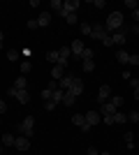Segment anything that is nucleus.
Instances as JSON below:
<instances>
[{
    "label": "nucleus",
    "instance_id": "6ab92c4d",
    "mask_svg": "<svg viewBox=\"0 0 139 155\" xmlns=\"http://www.w3.org/2000/svg\"><path fill=\"white\" fill-rule=\"evenodd\" d=\"M7 58L12 60V63H16V60L21 58V51H19V49H12V51H7Z\"/></svg>",
    "mask_w": 139,
    "mask_h": 155
},
{
    "label": "nucleus",
    "instance_id": "4468645a",
    "mask_svg": "<svg viewBox=\"0 0 139 155\" xmlns=\"http://www.w3.org/2000/svg\"><path fill=\"white\" fill-rule=\"evenodd\" d=\"M49 23H51V14H49V12H42L40 14V19H37V26H49Z\"/></svg>",
    "mask_w": 139,
    "mask_h": 155
},
{
    "label": "nucleus",
    "instance_id": "58836bf2",
    "mask_svg": "<svg viewBox=\"0 0 139 155\" xmlns=\"http://www.w3.org/2000/svg\"><path fill=\"white\" fill-rule=\"evenodd\" d=\"M28 28H40V26H37V21H35V19H30V21H28Z\"/></svg>",
    "mask_w": 139,
    "mask_h": 155
},
{
    "label": "nucleus",
    "instance_id": "72a5a7b5",
    "mask_svg": "<svg viewBox=\"0 0 139 155\" xmlns=\"http://www.w3.org/2000/svg\"><path fill=\"white\" fill-rule=\"evenodd\" d=\"M125 7H130V9L134 12V9H137V2H134V0H125Z\"/></svg>",
    "mask_w": 139,
    "mask_h": 155
},
{
    "label": "nucleus",
    "instance_id": "ddd939ff",
    "mask_svg": "<svg viewBox=\"0 0 139 155\" xmlns=\"http://www.w3.org/2000/svg\"><path fill=\"white\" fill-rule=\"evenodd\" d=\"M14 88H16V91H28V81H26V77H23V74L14 81Z\"/></svg>",
    "mask_w": 139,
    "mask_h": 155
},
{
    "label": "nucleus",
    "instance_id": "9d476101",
    "mask_svg": "<svg viewBox=\"0 0 139 155\" xmlns=\"http://www.w3.org/2000/svg\"><path fill=\"white\" fill-rule=\"evenodd\" d=\"M100 120H102V116H100L98 111H88V114H86V123L91 125V127H93V125H98Z\"/></svg>",
    "mask_w": 139,
    "mask_h": 155
},
{
    "label": "nucleus",
    "instance_id": "f704fd0d",
    "mask_svg": "<svg viewBox=\"0 0 139 155\" xmlns=\"http://www.w3.org/2000/svg\"><path fill=\"white\" fill-rule=\"evenodd\" d=\"M130 65H139V56H137V53H132V56H130Z\"/></svg>",
    "mask_w": 139,
    "mask_h": 155
},
{
    "label": "nucleus",
    "instance_id": "f257e3e1",
    "mask_svg": "<svg viewBox=\"0 0 139 155\" xmlns=\"http://www.w3.org/2000/svg\"><path fill=\"white\" fill-rule=\"evenodd\" d=\"M121 26H123V14H121V12H111V14H109V19H107V35H109V32H116V30H118V28Z\"/></svg>",
    "mask_w": 139,
    "mask_h": 155
},
{
    "label": "nucleus",
    "instance_id": "f3484780",
    "mask_svg": "<svg viewBox=\"0 0 139 155\" xmlns=\"http://www.w3.org/2000/svg\"><path fill=\"white\" fill-rule=\"evenodd\" d=\"M111 39H114V44H125V32H114L111 35Z\"/></svg>",
    "mask_w": 139,
    "mask_h": 155
},
{
    "label": "nucleus",
    "instance_id": "423d86ee",
    "mask_svg": "<svg viewBox=\"0 0 139 155\" xmlns=\"http://www.w3.org/2000/svg\"><path fill=\"white\" fill-rule=\"evenodd\" d=\"M14 148L21 150V153H23V150H28V148H30V139H28V137H16V141H14Z\"/></svg>",
    "mask_w": 139,
    "mask_h": 155
},
{
    "label": "nucleus",
    "instance_id": "4c0bfd02",
    "mask_svg": "<svg viewBox=\"0 0 139 155\" xmlns=\"http://www.w3.org/2000/svg\"><path fill=\"white\" fill-rule=\"evenodd\" d=\"M42 97H44V100H51V91H49V88H46V91H42Z\"/></svg>",
    "mask_w": 139,
    "mask_h": 155
},
{
    "label": "nucleus",
    "instance_id": "49530a36",
    "mask_svg": "<svg viewBox=\"0 0 139 155\" xmlns=\"http://www.w3.org/2000/svg\"><path fill=\"white\" fill-rule=\"evenodd\" d=\"M137 9H139V2H137Z\"/></svg>",
    "mask_w": 139,
    "mask_h": 155
},
{
    "label": "nucleus",
    "instance_id": "4be33fe9",
    "mask_svg": "<svg viewBox=\"0 0 139 155\" xmlns=\"http://www.w3.org/2000/svg\"><path fill=\"white\" fill-rule=\"evenodd\" d=\"M116 60H118V63H130V53L127 51H118L116 53Z\"/></svg>",
    "mask_w": 139,
    "mask_h": 155
},
{
    "label": "nucleus",
    "instance_id": "412c9836",
    "mask_svg": "<svg viewBox=\"0 0 139 155\" xmlns=\"http://www.w3.org/2000/svg\"><path fill=\"white\" fill-rule=\"evenodd\" d=\"M72 123H74V125H79V127H81V125L86 123V116H84V114H74V116H72Z\"/></svg>",
    "mask_w": 139,
    "mask_h": 155
},
{
    "label": "nucleus",
    "instance_id": "0eeeda50",
    "mask_svg": "<svg viewBox=\"0 0 139 155\" xmlns=\"http://www.w3.org/2000/svg\"><path fill=\"white\" fill-rule=\"evenodd\" d=\"M67 93H72L74 97H79L81 93H84V81H81V79H74L72 81V86H70V91Z\"/></svg>",
    "mask_w": 139,
    "mask_h": 155
},
{
    "label": "nucleus",
    "instance_id": "c85d7f7f",
    "mask_svg": "<svg viewBox=\"0 0 139 155\" xmlns=\"http://www.w3.org/2000/svg\"><path fill=\"white\" fill-rule=\"evenodd\" d=\"M127 120H130V123H137V120H139V111H132V114H127Z\"/></svg>",
    "mask_w": 139,
    "mask_h": 155
},
{
    "label": "nucleus",
    "instance_id": "ea45409f",
    "mask_svg": "<svg viewBox=\"0 0 139 155\" xmlns=\"http://www.w3.org/2000/svg\"><path fill=\"white\" fill-rule=\"evenodd\" d=\"M5 111H7V104L2 102V100H0V114H5Z\"/></svg>",
    "mask_w": 139,
    "mask_h": 155
},
{
    "label": "nucleus",
    "instance_id": "79ce46f5",
    "mask_svg": "<svg viewBox=\"0 0 139 155\" xmlns=\"http://www.w3.org/2000/svg\"><path fill=\"white\" fill-rule=\"evenodd\" d=\"M86 155H98V150H95V148H93V146H91V148H88V153Z\"/></svg>",
    "mask_w": 139,
    "mask_h": 155
},
{
    "label": "nucleus",
    "instance_id": "a211bd4d",
    "mask_svg": "<svg viewBox=\"0 0 139 155\" xmlns=\"http://www.w3.org/2000/svg\"><path fill=\"white\" fill-rule=\"evenodd\" d=\"M30 67H33L30 58H23V60H21V74H28V72H30Z\"/></svg>",
    "mask_w": 139,
    "mask_h": 155
},
{
    "label": "nucleus",
    "instance_id": "bb28decb",
    "mask_svg": "<svg viewBox=\"0 0 139 155\" xmlns=\"http://www.w3.org/2000/svg\"><path fill=\"white\" fill-rule=\"evenodd\" d=\"M123 137H125V143H127V148H134V141H132V132H125V134H123Z\"/></svg>",
    "mask_w": 139,
    "mask_h": 155
},
{
    "label": "nucleus",
    "instance_id": "1a4fd4ad",
    "mask_svg": "<svg viewBox=\"0 0 139 155\" xmlns=\"http://www.w3.org/2000/svg\"><path fill=\"white\" fill-rule=\"evenodd\" d=\"M77 77H72V74H65V77L58 81V86H60V91H70V86H72V81Z\"/></svg>",
    "mask_w": 139,
    "mask_h": 155
},
{
    "label": "nucleus",
    "instance_id": "473e14b6",
    "mask_svg": "<svg viewBox=\"0 0 139 155\" xmlns=\"http://www.w3.org/2000/svg\"><path fill=\"white\" fill-rule=\"evenodd\" d=\"M102 44H104V46H111V44H114V39H111V35H107V37L102 39Z\"/></svg>",
    "mask_w": 139,
    "mask_h": 155
},
{
    "label": "nucleus",
    "instance_id": "f8f14e48",
    "mask_svg": "<svg viewBox=\"0 0 139 155\" xmlns=\"http://www.w3.org/2000/svg\"><path fill=\"white\" fill-rule=\"evenodd\" d=\"M116 111H118V109H116L111 102H104V104H102V116H114Z\"/></svg>",
    "mask_w": 139,
    "mask_h": 155
},
{
    "label": "nucleus",
    "instance_id": "9b49d317",
    "mask_svg": "<svg viewBox=\"0 0 139 155\" xmlns=\"http://www.w3.org/2000/svg\"><path fill=\"white\" fill-rule=\"evenodd\" d=\"M51 77L56 79V81H60V79L65 77V67H63V65H53L51 67Z\"/></svg>",
    "mask_w": 139,
    "mask_h": 155
},
{
    "label": "nucleus",
    "instance_id": "dca6fc26",
    "mask_svg": "<svg viewBox=\"0 0 139 155\" xmlns=\"http://www.w3.org/2000/svg\"><path fill=\"white\" fill-rule=\"evenodd\" d=\"M63 95H65V91H60V88H58V91H53V93H51V102H53V104L63 102Z\"/></svg>",
    "mask_w": 139,
    "mask_h": 155
},
{
    "label": "nucleus",
    "instance_id": "c03bdc74",
    "mask_svg": "<svg viewBox=\"0 0 139 155\" xmlns=\"http://www.w3.org/2000/svg\"><path fill=\"white\" fill-rule=\"evenodd\" d=\"M134 100H139V88H134Z\"/></svg>",
    "mask_w": 139,
    "mask_h": 155
},
{
    "label": "nucleus",
    "instance_id": "7ed1b4c3",
    "mask_svg": "<svg viewBox=\"0 0 139 155\" xmlns=\"http://www.w3.org/2000/svg\"><path fill=\"white\" fill-rule=\"evenodd\" d=\"M7 95L14 97V100H19L21 104H28V102H30V93H28V91H16V88H9V91H7Z\"/></svg>",
    "mask_w": 139,
    "mask_h": 155
},
{
    "label": "nucleus",
    "instance_id": "37998d69",
    "mask_svg": "<svg viewBox=\"0 0 139 155\" xmlns=\"http://www.w3.org/2000/svg\"><path fill=\"white\" fill-rule=\"evenodd\" d=\"M2 39H5V32L0 30V49H2Z\"/></svg>",
    "mask_w": 139,
    "mask_h": 155
},
{
    "label": "nucleus",
    "instance_id": "6e6552de",
    "mask_svg": "<svg viewBox=\"0 0 139 155\" xmlns=\"http://www.w3.org/2000/svg\"><path fill=\"white\" fill-rule=\"evenodd\" d=\"M109 97H111V88H109V86H100V93H98V102H102L104 104L107 100H109Z\"/></svg>",
    "mask_w": 139,
    "mask_h": 155
},
{
    "label": "nucleus",
    "instance_id": "a19ab883",
    "mask_svg": "<svg viewBox=\"0 0 139 155\" xmlns=\"http://www.w3.org/2000/svg\"><path fill=\"white\" fill-rule=\"evenodd\" d=\"M132 19H134V21H139V9H134V12H132Z\"/></svg>",
    "mask_w": 139,
    "mask_h": 155
},
{
    "label": "nucleus",
    "instance_id": "2f4dec72",
    "mask_svg": "<svg viewBox=\"0 0 139 155\" xmlns=\"http://www.w3.org/2000/svg\"><path fill=\"white\" fill-rule=\"evenodd\" d=\"M44 109L46 111H53V109H56V104H53L51 100H46V102H44Z\"/></svg>",
    "mask_w": 139,
    "mask_h": 155
},
{
    "label": "nucleus",
    "instance_id": "f03ea898",
    "mask_svg": "<svg viewBox=\"0 0 139 155\" xmlns=\"http://www.w3.org/2000/svg\"><path fill=\"white\" fill-rule=\"evenodd\" d=\"M33 127H35V118H33V116L23 118V120H21V123L16 125V130H19V132H21L23 137H28V139L33 137Z\"/></svg>",
    "mask_w": 139,
    "mask_h": 155
},
{
    "label": "nucleus",
    "instance_id": "aec40b11",
    "mask_svg": "<svg viewBox=\"0 0 139 155\" xmlns=\"http://www.w3.org/2000/svg\"><path fill=\"white\" fill-rule=\"evenodd\" d=\"M46 60H49V63H56V65H58L60 53H58V51H49V53H46Z\"/></svg>",
    "mask_w": 139,
    "mask_h": 155
},
{
    "label": "nucleus",
    "instance_id": "a18cd8bd",
    "mask_svg": "<svg viewBox=\"0 0 139 155\" xmlns=\"http://www.w3.org/2000/svg\"><path fill=\"white\" fill-rule=\"evenodd\" d=\"M0 155H2V146H0Z\"/></svg>",
    "mask_w": 139,
    "mask_h": 155
},
{
    "label": "nucleus",
    "instance_id": "39448f33",
    "mask_svg": "<svg viewBox=\"0 0 139 155\" xmlns=\"http://www.w3.org/2000/svg\"><path fill=\"white\" fill-rule=\"evenodd\" d=\"M91 37H93V39H100V42H102V39L107 37V28H104V26H100V23H95V26H93Z\"/></svg>",
    "mask_w": 139,
    "mask_h": 155
},
{
    "label": "nucleus",
    "instance_id": "20e7f679",
    "mask_svg": "<svg viewBox=\"0 0 139 155\" xmlns=\"http://www.w3.org/2000/svg\"><path fill=\"white\" fill-rule=\"evenodd\" d=\"M86 46H84V42L81 39H74L72 42V58L74 60H81V51H84Z\"/></svg>",
    "mask_w": 139,
    "mask_h": 155
},
{
    "label": "nucleus",
    "instance_id": "7c9ffc66",
    "mask_svg": "<svg viewBox=\"0 0 139 155\" xmlns=\"http://www.w3.org/2000/svg\"><path fill=\"white\" fill-rule=\"evenodd\" d=\"M91 32H93V26H88V23L81 26V35H91Z\"/></svg>",
    "mask_w": 139,
    "mask_h": 155
},
{
    "label": "nucleus",
    "instance_id": "5701e85b",
    "mask_svg": "<svg viewBox=\"0 0 139 155\" xmlns=\"http://www.w3.org/2000/svg\"><path fill=\"white\" fill-rule=\"evenodd\" d=\"M14 141H16L14 134H2V146H14Z\"/></svg>",
    "mask_w": 139,
    "mask_h": 155
},
{
    "label": "nucleus",
    "instance_id": "c9c22d12",
    "mask_svg": "<svg viewBox=\"0 0 139 155\" xmlns=\"http://www.w3.org/2000/svg\"><path fill=\"white\" fill-rule=\"evenodd\" d=\"M67 23H70V26H74V23H77V14H70V16H67Z\"/></svg>",
    "mask_w": 139,
    "mask_h": 155
},
{
    "label": "nucleus",
    "instance_id": "de8ad7c7",
    "mask_svg": "<svg viewBox=\"0 0 139 155\" xmlns=\"http://www.w3.org/2000/svg\"><path fill=\"white\" fill-rule=\"evenodd\" d=\"M102 155H109V153H102Z\"/></svg>",
    "mask_w": 139,
    "mask_h": 155
},
{
    "label": "nucleus",
    "instance_id": "2eb2a0df",
    "mask_svg": "<svg viewBox=\"0 0 139 155\" xmlns=\"http://www.w3.org/2000/svg\"><path fill=\"white\" fill-rule=\"evenodd\" d=\"M74 102H77V97H74L72 93H67V91H65V95H63V104H65V107H72Z\"/></svg>",
    "mask_w": 139,
    "mask_h": 155
},
{
    "label": "nucleus",
    "instance_id": "09e8293b",
    "mask_svg": "<svg viewBox=\"0 0 139 155\" xmlns=\"http://www.w3.org/2000/svg\"><path fill=\"white\" fill-rule=\"evenodd\" d=\"M137 81H139V79H137Z\"/></svg>",
    "mask_w": 139,
    "mask_h": 155
},
{
    "label": "nucleus",
    "instance_id": "a878e982",
    "mask_svg": "<svg viewBox=\"0 0 139 155\" xmlns=\"http://www.w3.org/2000/svg\"><path fill=\"white\" fill-rule=\"evenodd\" d=\"M109 102H111L114 107H116V109H118L121 104H123V97H121V95H114V97H109Z\"/></svg>",
    "mask_w": 139,
    "mask_h": 155
},
{
    "label": "nucleus",
    "instance_id": "cd10ccee",
    "mask_svg": "<svg viewBox=\"0 0 139 155\" xmlns=\"http://www.w3.org/2000/svg\"><path fill=\"white\" fill-rule=\"evenodd\" d=\"M95 70V63H93V60H86V63H84V72H93Z\"/></svg>",
    "mask_w": 139,
    "mask_h": 155
},
{
    "label": "nucleus",
    "instance_id": "b1692460",
    "mask_svg": "<svg viewBox=\"0 0 139 155\" xmlns=\"http://www.w3.org/2000/svg\"><path fill=\"white\" fill-rule=\"evenodd\" d=\"M81 60L86 63V60H93V49H84L81 51Z\"/></svg>",
    "mask_w": 139,
    "mask_h": 155
},
{
    "label": "nucleus",
    "instance_id": "393cba45",
    "mask_svg": "<svg viewBox=\"0 0 139 155\" xmlns=\"http://www.w3.org/2000/svg\"><path fill=\"white\" fill-rule=\"evenodd\" d=\"M125 120H127L125 114H121V111H116V114H114V123H125Z\"/></svg>",
    "mask_w": 139,
    "mask_h": 155
},
{
    "label": "nucleus",
    "instance_id": "e433bc0d",
    "mask_svg": "<svg viewBox=\"0 0 139 155\" xmlns=\"http://www.w3.org/2000/svg\"><path fill=\"white\" fill-rule=\"evenodd\" d=\"M102 120H104L107 125H114V116H102Z\"/></svg>",
    "mask_w": 139,
    "mask_h": 155
},
{
    "label": "nucleus",
    "instance_id": "c756f323",
    "mask_svg": "<svg viewBox=\"0 0 139 155\" xmlns=\"http://www.w3.org/2000/svg\"><path fill=\"white\" fill-rule=\"evenodd\" d=\"M51 7L56 12H60V9H63V2H60V0H51Z\"/></svg>",
    "mask_w": 139,
    "mask_h": 155
}]
</instances>
